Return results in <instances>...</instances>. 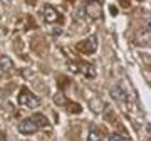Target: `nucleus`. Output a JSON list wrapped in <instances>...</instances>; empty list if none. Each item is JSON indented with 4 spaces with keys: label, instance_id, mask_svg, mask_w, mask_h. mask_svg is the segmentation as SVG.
I'll return each mask as SVG.
<instances>
[{
    "label": "nucleus",
    "instance_id": "obj_8",
    "mask_svg": "<svg viewBox=\"0 0 151 141\" xmlns=\"http://www.w3.org/2000/svg\"><path fill=\"white\" fill-rule=\"evenodd\" d=\"M111 96H113L119 104L126 103V94H124V89L121 86H114L113 89H111Z\"/></svg>",
    "mask_w": 151,
    "mask_h": 141
},
{
    "label": "nucleus",
    "instance_id": "obj_7",
    "mask_svg": "<svg viewBox=\"0 0 151 141\" xmlns=\"http://www.w3.org/2000/svg\"><path fill=\"white\" fill-rule=\"evenodd\" d=\"M12 67H14V62H12L10 57L2 55V57H0V77L7 76V74L12 70Z\"/></svg>",
    "mask_w": 151,
    "mask_h": 141
},
{
    "label": "nucleus",
    "instance_id": "obj_12",
    "mask_svg": "<svg viewBox=\"0 0 151 141\" xmlns=\"http://www.w3.org/2000/svg\"><path fill=\"white\" fill-rule=\"evenodd\" d=\"M5 2H9V4H10V2H12V0H5Z\"/></svg>",
    "mask_w": 151,
    "mask_h": 141
},
{
    "label": "nucleus",
    "instance_id": "obj_14",
    "mask_svg": "<svg viewBox=\"0 0 151 141\" xmlns=\"http://www.w3.org/2000/svg\"><path fill=\"white\" fill-rule=\"evenodd\" d=\"M87 2H91V0H87Z\"/></svg>",
    "mask_w": 151,
    "mask_h": 141
},
{
    "label": "nucleus",
    "instance_id": "obj_2",
    "mask_svg": "<svg viewBox=\"0 0 151 141\" xmlns=\"http://www.w3.org/2000/svg\"><path fill=\"white\" fill-rule=\"evenodd\" d=\"M17 101H19V104H20L22 108H29V109L37 108L39 104H40V99H39L35 94H32L27 87H24V89L20 91V94H19Z\"/></svg>",
    "mask_w": 151,
    "mask_h": 141
},
{
    "label": "nucleus",
    "instance_id": "obj_3",
    "mask_svg": "<svg viewBox=\"0 0 151 141\" xmlns=\"http://www.w3.org/2000/svg\"><path fill=\"white\" fill-rule=\"evenodd\" d=\"M82 12L86 14L89 19L92 20H97V19H101L103 17V5H101V2L99 0H91V2H87Z\"/></svg>",
    "mask_w": 151,
    "mask_h": 141
},
{
    "label": "nucleus",
    "instance_id": "obj_10",
    "mask_svg": "<svg viewBox=\"0 0 151 141\" xmlns=\"http://www.w3.org/2000/svg\"><path fill=\"white\" fill-rule=\"evenodd\" d=\"M138 40H141V44H145V45L148 44V40H150V24H146L143 30L138 34Z\"/></svg>",
    "mask_w": 151,
    "mask_h": 141
},
{
    "label": "nucleus",
    "instance_id": "obj_1",
    "mask_svg": "<svg viewBox=\"0 0 151 141\" xmlns=\"http://www.w3.org/2000/svg\"><path fill=\"white\" fill-rule=\"evenodd\" d=\"M49 123L45 119V116L42 114H34L32 118H25V119H22L17 126V129L20 135H25V136H30V135H35L40 128H45Z\"/></svg>",
    "mask_w": 151,
    "mask_h": 141
},
{
    "label": "nucleus",
    "instance_id": "obj_9",
    "mask_svg": "<svg viewBox=\"0 0 151 141\" xmlns=\"http://www.w3.org/2000/svg\"><path fill=\"white\" fill-rule=\"evenodd\" d=\"M104 135L103 131L99 129V128H96V126H92L91 129H89V135H87V141H103Z\"/></svg>",
    "mask_w": 151,
    "mask_h": 141
},
{
    "label": "nucleus",
    "instance_id": "obj_13",
    "mask_svg": "<svg viewBox=\"0 0 151 141\" xmlns=\"http://www.w3.org/2000/svg\"><path fill=\"white\" fill-rule=\"evenodd\" d=\"M0 141H7V140H0Z\"/></svg>",
    "mask_w": 151,
    "mask_h": 141
},
{
    "label": "nucleus",
    "instance_id": "obj_4",
    "mask_svg": "<svg viewBox=\"0 0 151 141\" xmlns=\"http://www.w3.org/2000/svg\"><path fill=\"white\" fill-rule=\"evenodd\" d=\"M76 49L79 50V52H82V54H87V55L94 54L96 49H97V35H91V37H87L86 40L79 42L76 45Z\"/></svg>",
    "mask_w": 151,
    "mask_h": 141
},
{
    "label": "nucleus",
    "instance_id": "obj_6",
    "mask_svg": "<svg viewBox=\"0 0 151 141\" xmlns=\"http://www.w3.org/2000/svg\"><path fill=\"white\" fill-rule=\"evenodd\" d=\"M77 74H82L84 77H94L96 76V67L89 62H77Z\"/></svg>",
    "mask_w": 151,
    "mask_h": 141
},
{
    "label": "nucleus",
    "instance_id": "obj_11",
    "mask_svg": "<svg viewBox=\"0 0 151 141\" xmlns=\"http://www.w3.org/2000/svg\"><path fill=\"white\" fill-rule=\"evenodd\" d=\"M109 141H131L129 138H126L123 135H118V133H113V135H109Z\"/></svg>",
    "mask_w": 151,
    "mask_h": 141
},
{
    "label": "nucleus",
    "instance_id": "obj_5",
    "mask_svg": "<svg viewBox=\"0 0 151 141\" xmlns=\"http://www.w3.org/2000/svg\"><path fill=\"white\" fill-rule=\"evenodd\" d=\"M44 20L49 22V24H55V22L60 20V14L59 10L52 5H45L44 7Z\"/></svg>",
    "mask_w": 151,
    "mask_h": 141
}]
</instances>
